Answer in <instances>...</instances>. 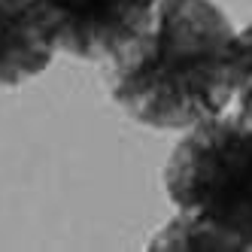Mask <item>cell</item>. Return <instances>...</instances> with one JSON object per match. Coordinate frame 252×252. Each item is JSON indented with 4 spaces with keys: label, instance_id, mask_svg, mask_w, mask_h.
Instances as JSON below:
<instances>
[{
    "label": "cell",
    "instance_id": "6da1fadb",
    "mask_svg": "<svg viewBox=\"0 0 252 252\" xmlns=\"http://www.w3.org/2000/svg\"><path fill=\"white\" fill-rule=\"evenodd\" d=\"M237 92V28L216 0H158L149 33L110 64V94L134 122L189 131Z\"/></svg>",
    "mask_w": 252,
    "mask_h": 252
},
{
    "label": "cell",
    "instance_id": "7a4b0ae2",
    "mask_svg": "<svg viewBox=\"0 0 252 252\" xmlns=\"http://www.w3.org/2000/svg\"><path fill=\"white\" fill-rule=\"evenodd\" d=\"M164 191L176 216L149 249H252V122L225 110L183 131L164 164Z\"/></svg>",
    "mask_w": 252,
    "mask_h": 252
},
{
    "label": "cell",
    "instance_id": "3957f363",
    "mask_svg": "<svg viewBox=\"0 0 252 252\" xmlns=\"http://www.w3.org/2000/svg\"><path fill=\"white\" fill-rule=\"evenodd\" d=\"M52 43L79 61L113 64L149 33L158 0H37Z\"/></svg>",
    "mask_w": 252,
    "mask_h": 252
},
{
    "label": "cell",
    "instance_id": "277c9868",
    "mask_svg": "<svg viewBox=\"0 0 252 252\" xmlns=\"http://www.w3.org/2000/svg\"><path fill=\"white\" fill-rule=\"evenodd\" d=\"M55 52L37 0H0V88L40 76Z\"/></svg>",
    "mask_w": 252,
    "mask_h": 252
},
{
    "label": "cell",
    "instance_id": "5b68a950",
    "mask_svg": "<svg viewBox=\"0 0 252 252\" xmlns=\"http://www.w3.org/2000/svg\"><path fill=\"white\" fill-rule=\"evenodd\" d=\"M237 113L252 122V22L237 31V92H234Z\"/></svg>",
    "mask_w": 252,
    "mask_h": 252
}]
</instances>
